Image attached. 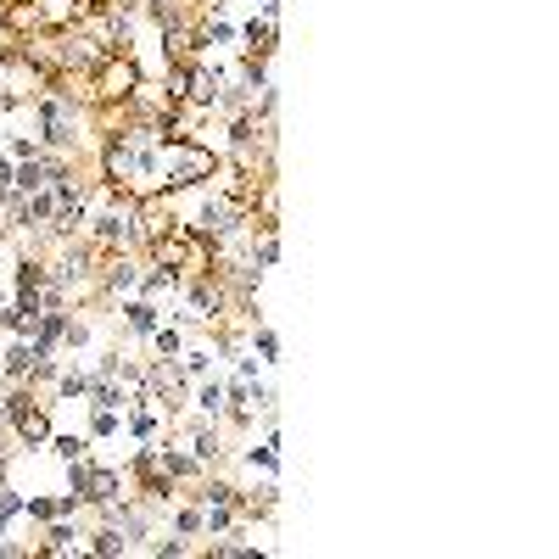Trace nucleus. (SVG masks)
I'll use <instances>...</instances> for the list:
<instances>
[{"mask_svg": "<svg viewBox=\"0 0 559 559\" xmlns=\"http://www.w3.org/2000/svg\"><path fill=\"white\" fill-rule=\"evenodd\" d=\"M101 235L106 240H129L135 235V219H129V213H112V219H101Z\"/></svg>", "mask_w": 559, "mask_h": 559, "instance_id": "nucleus-1", "label": "nucleus"}, {"mask_svg": "<svg viewBox=\"0 0 559 559\" xmlns=\"http://www.w3.org/2000/svg\"><path fill=\"white\" fill-rule=\"evenodd\" d=\"M39 185H45V168H39V162H34V168H23V190H39Z\"/></svg>", "mask_w": 559, "mask_h": 559, "instance_id": "nucleus-2", "label": "nucleus"}, {"mask_svg": "<svg viewBox=\"0 0 559 559\" xmlns=\"http://www.w3.org/2000/svg\"><path fill=\"white\" fill-rule=\"evenodd\" d=\"M11 515H17V498H11V492H0V520H11Z\"/></svg>", "mask_w": 559, "mask_h": 559, "instance_id": "nucleus-3", "label": "nucleus"}]
</instances>
